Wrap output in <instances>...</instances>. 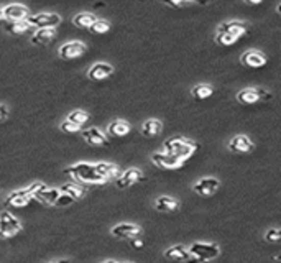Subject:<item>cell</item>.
Listing matches in <instances>:
<instances>
[{
  "label": "cell",
  "mask_w": 281,
  "mask_h": 263,
  "mask_svg": "<svg viewBox=\"0 0 281 263\" xmlns=\"http://www.w3.org/2000/svg\"><path fill=\"white\" fill-rule=\"evenodd\" d=\"M196 150H197V143L192 140H188V138H184V137H171L165 142V145H163V151L176 156L177 160H181L183 163L194 155Z\"/></svg>",
  "instance_id": "1"
},
{
  "label": "cell",
  "mask_w": 281,
  "mask_h": 263,
  "mask_svg": "<svg viewBox=\"0 0 281 263\" xmlns=\"http://www.w3.org/2000/svg\"><path fill=\"white\" fill-rule=\"evenodd\" d=\"M66 173L71 174L76 181L84 182V185H104V182H107L95 173L92 163H74L69 168H66Z\"/></svg>",
  "instance_id": "2"
},
{
  "label": "cell",
  "mask_w": 281,
  "mask_h": 263,
  "mask_svg": "<svg viewBox=\"0 0 281 263\" xmlns=\"http://www.w3.org/2000/svg\"><path fill=\"white\" fill-rule=\"evenodd\" d=\"M21 230V224L10 211L0 213V239H10Z\"/></svg>",
  "instance_id": "3"
},
{
  "label": "cell",
  "mask_w": 281,
  "mask_h": 263,
  "mask_svg": "<svg viewBox=\"0 0 281 263\" xmlns=\"http://www.w3.org/2000/svg\"><path fill=\"white\" fill-rule=\"evenodd\" d=\"M188 250L191 253V257H197L201 260H206V261L214 260L216 257H219V253H220L219 245L211 244V242H194Z\"/></svg>",
  "instance_id": "4"
},
{
  "label": "cell",
  "mask_w": 281,
  "mask_h": 263,
  "mask_svg": "<svg viewBox=\"0 0 281 263\" xmlns=\"http://www.w3.org/2000/svg\"><path fill=\"white\" fill-rule=\"evenodd\" d=\"M27 23L30 27H38V30L40 28H56L61 23V17L53 12H41V13H35V15H30L27 18Z\"/></svg>",
  "instance_id": "5"
},
{
  "label": "cell",
  "mask_w": 281,
  "mask_h": 263,
  "mask_svg": "<svg viewBox=\"0 0 281 263\" xmlns=\"http://www.w3.org/2000/svg\"><path fill=\"white\" fill-rule=\"evenodd\" d=\"M110 233L117 239H135L142 233V227L137 224H130V222H122L117 224L110 229Z\"/></svg>",
  "instance_id": "6"
},
{
  "label": "cell",
  "mask_w": 281,
  "mask_h": 263,
  "mask_svg": "<svg viewBox=\"0 0 281 263\" xmlns=\"http://www.w3.org/2000/svg\"><path fill=\"white\" fill-rule=\"evenodd\" d=\"M248 27L245 21H237V20H232V21H225V23H220L217 27L216 33H225V35H231L234 36L235 40H239L240 36H243L247 33Z\"/></svg>",
  "instance_id": "7"
},
{
  "label": "cell",
  "mask_w": 281,
  "mask_h": 263,
  "mask_svg": "<svg viewBox=\"0 0 281 263\" xmlns=\"http://www.w3.org/2000/svg\"><path fill=\"white\" fill-rule=\"evenodd\" d=\"M86 49H87V46L84 45V43L68 41L59 48V56H61L63 60H76V58L83 56L86 53Z\"/></svg>",
  "instance_id": "8"
},
{
  "label": "cell",
  "mask_w": 281,
  "mask_h": 263,
  "mask_svg": "<svg viewBox=\"0 0 281 263\" xmlns=\"http://www.w3.org/2000/svg\"><path fill=\"white\" fill-rule=\"evenodd\" d=\"M151 162L153 165H157L158 168H165V170H177V168L183 165L181 160H177L176 156L169 155V153H165V151L153 153Z\"/></svg>",
  "instance_id": "9"
},
{
  "label": "cell",
  "mask_w": 281,
  "mask_h": 263,
  "mask_svg": "<svg viewBox=\"0 0 281 263\" xmlns=\"http://www.w3.org/2000/svg\"><path fill=\"white\" fill-rule=\"evenodd\" d=\"M143 179V173L138 170V168H129L127 171H123L117 179V188L118 189H127L133 185H137L138 181Z\"/></svg>",
  "instance_id": "10"
},
{
  "label": "cell",
  "mask_w": 281,
  "mask_h": 263,
  "mask_svg": "<svg viewBox=\"0 0 281 263\" xmlns=\"http://www.w3.org/2000/svg\"><path fill=\"white\" fill-rule=\"evenodd\" d=\"M219 186L220 181L217 178H202L192 186V191L199 196H212L219 189Z\"/></svg>",
  "instance_id": "11"
},
{
  "label": "cell",
  "mask_w": 281,
  "mask_h": 263,
  "mask_svg": "<svg viewBox=\"0 0 281 263\" xmlns=\"http://www.w3.org/2000/svg\"><path fill=\"white\" fill-rule=\"evenodd\" d=\"M4 15H5V20L9 21H25L30 17V10L25 5L10 4L4 9Z\"/></svg>",
  "instance_id": "12"
},
{
  "label": "cell",
  "mask_w": 281,
  "mask_h": 263,
  "mask_svg": "<svg viewBox=\"0 0 281 263\" xmlns=\"http://www.w3.org/2000/svg\"><path fill=\"white\" fill-rule=\"evenodd\" d=\"M32 199L33 197L28 193V189H18V191H13L7 196L4 204L5 207H25Z\"/></svg>",
  "instance_id": "13"
},
{
  "label": "cell",
  "mask_w": 281,
  "mask_h": 263,
  "mask_svg": "<svg viewBox=\"0 0 281 263\" xmlns=\"http://www.w3.org/2000/svg\"><path fill=\"white\" fill-rule=\"evenodd\" d=\"M240 61L247 66V68H253V69H258V68H263L266 64V56L262 53V51H257V49H248L245 53L242 55Z\"/></svg>",
  "instance_id": "14"
},
{
  "label": "cell",
  "mask_w": 281,
  "mask_h": 263,
  "mask_svg": "<svg viewBox=\"0 0 281 263\" xmlns=\"http://www.w3.org/2000/svg\"><path fill=\"white\" fill-rule=\"evenodd\" d=\"M112 74H114V66H110L107 63H95L91 66V69L87 71V76L91 81H102V79H107Z\"/></svg>",
  "instance_id": "15"
},
{
  "label": "cell",
  "mask_w": 281,
  "mask_h": 263,
  "mask_svg": "<svg viewBox=\"0 0 281 263\" xmlns=\"http://www.w3.org/2000/svg\"><path fill=\"white\" fill-rule=\"evenodd\" d=\"M83 138L89 145H92V147H106L107 145V135L104 134V132H100L99 128H95V127L84 130Z\"/></svg>",
  "instance_id": "16"
},
{
  "label": "cell",
  "mask_w": 281,
  "mask_h": 263,
  "mask_svg": "<svg viewBox=\"0 0 281 263\" xmlns=\"http://www.w3.org/2000/svg\"><path fill=\"white\" fill-rule=\"evenodd\" d=\"M228 150L234 153H250L253 150V143L247 135H235L228 143Z\"/></svg>",
  "instance_id": "17"
},
{
  "label": "cell",
  "mask_w": 281,
  "mask_h": 263,
  "mask_svg": "<svg viewBox=\"0 0 281 263\" xmlns=\"http://www.w3.org/2000/svg\"><path fill=\"white\" fill-rule=\"evenodd\" d=\"M94 170L100 178H104L106 181L120 176V170H118V166L114 165V163H95Z\"/></svg>",
  "instance_id": "18"
},
{
  "label": "cell",
  "mask_w": 281,
  "mask_h": 263,
  "mask_svg": "<svg viewBox=\"0 0 281 263\" xmlns=\"http://www.w3.org/2000/svg\"><path fill=\"white\" fill-rule=\"evenodd\" d=\"M155 209L160 213H176L180 209V202L173 199L171 196H160L155 201Z\"/></svg>",
  "instance_id": "19"
},
{
  "label": "cell",
  "mask_w": 281,
  "mask_h": 263,
  "mask_svg": "<svg viewBox=\"0 0 281 263\" xmlns=\"http://www.w3.org/2000/svg\"><path fill=\"white\" fill-rule=\"evenodd\" d=\"M191 257L188 247L184 245H173L168 250H165V258L168 260H176V261H186Z\"/></svg>",
  "instance_id": "20"
},
{
  "label": "cell",
  "mask_w": 281,
  "mask_h": 263,
  "mask_svg": "<svg viewBox=\"0 0 281 263\" xmlns=\"http://www.w3.org/2000/svg\"><path fill=\"white\" fill-rule=\"evenodd\" d=\"M130 128H132V127H130L129 122H125V120H114V122L109 123L107 132H109L110 137L120 138V137L129 135V134H130Z\"/></svg>",
  "instance_id": "21"
},
{
  "label": "cell",
  "mask_w": 281,
  "mask_h": 263,
  "mask_svg": "<svg viewBox=\"0 0 281 263\" xmlns=\"http://www.w3.org/2000/svg\"><path fill=\"white\" fill-rule=\"evenodd\" d=\"M56 36V28H40L32 36L33 45H46Z\"/></svg>",
  "instance_id": "22"
},
{
  "label": "cell",
  "mask_w": 281,
  "mask_h": 263,
  "mask_svg": "<svg viewBox=\"0 0 281 263\" xmlns=\"http://www.w3.org/2000/svg\"><path fill=\"white\" fill-rule=\"evenodd\" d=\"M163 130V122L158 120V119H148L143 122L142 125V134L143 137H158Z\"/></svg>",
  "instance_id": "23"
},
{
  "label": "cell",
  "mask_w": 281,
  "mask_h": 263,
  "mask_svg": "<svg viewBox=\"0 0 281 263\" xmlns=\"http://www.w3.org/2000/svg\"><path fill=\"white\" fill-rule=\"evenodd\" d=\"M59 188H46V189H43L41 193H38L36 194L33 199H36V201H40V202H43V204H55L56 202V199L59 197Z\"/></svg>",
  "instance_id": "24"
},
{
  "label": "cell",
  "mask_w": 281,
  "mask_h": 263,
  "mask_svg": "<svg viewBox=\"0 0 281 263\" xmlns=\"http://www.w3.org/2000/svg\"><path fill=\"white\" fill-rule=\"evenodd\" d=\"M59 193L68 194L74 201H78V199H81V197H84L86 189L83 186L76 185V182H68V185H63L61 188H59Z\"/></svg>",
  "instance_id": "25"
},
{
  "label": "cell",
  "mask_w": 281,
  "mask_h": 263,
  "mask_svg": "<svg viewBox=\"0 0 281 263\" xmlns=\"http://www.w3.org/2000/svg\"><path fill=\"white\" fill-rule=\"evenodd\" d=\"M97 20V17L91 12H81L78 13L76 17L72 18V23L76 25L78 28H91L94 21Z\"/></svg>",
  "instance_id": "26"
},
{
  "label": "cell",
  "mask_w": 281,
  "mask_h": 263,
  "mask_svg": "<svg viewBox=\"0 0 281 263\" xmlns=\"http://www.w3.org/2000/svg\"><path fill=\"white\" fill-rule=\"evenodd\" d=\"M214 94V87L209 84H197L191 89V96L197 100H204L207 97H211Z\"/></svg>",
  "instance_id": "27"
},
{
  "label": "cell",
  "mask_w": 281,
  "mask_h": 263,
  "mask_svg": "<svg viewBox=\"0 0 281 263\" xmlns=\"http://www.w3.org/2000/svg\"><path fill=\"white\" fill-rule=\"evenodd\" d=\"M237 99H239V102H242V104H247V106H251L255 104V102L260 100V97H258V94L255 89H242L239 91V94H237Z\"/></svg>",
  "instance_id": "28"
},
{
  "label": "cell",
  "mask_w": 281,
  "mask_h": 263,
  "mask_svg": "<svg viewBox=\"0 0 281 263\" xmlns=\"http://www.w3.org/2000/svg\"><path fill=\"white\" fill-rule=\"evenodd\" d=\"M30 28V25L25 21H9V23L5 25V32L10 33V35H21L25 33Z\"/></svg>",
  "instance_id": "29"
},
{
  "label": "cell",
  "mask_w": 281,
  "mask_h": 263,
  "mask_svg": "<svg viewBox=\"0 0 281 263\" xmlns=\"http://www.w3.org/2000/svg\"><path fill=\"white\" fill-rule=\"evenodd\" d=\"M66 120H69L72 123H76V125L79 127H83L86 122H89V114L84 112V111H72L69 115H68V119Z\"/></svg>",
  "instance_id": "30"
},
{
  "label": "cell",
  "mask_w": 281,
  "mask_h": 263,
  "mask_svg": "<svg viewBox=\"0 0 281 263\" xmlns=\"http://www.w3.org/2000/svg\"><path fill=\"white\" fill-rule=\"evenodd\" d=\"M94 35H104V33H107L109 30H110V23L107 20H95L94 23H92V27L89 28Z\"/></svg>",
  "instance_id": "31"
},
{
  "label": "cell",
  "mask_w": 281,
  "mask_h": 263,
  "mask_svg": "<svg viewBox=\"0 0 281 263\" xmlns=\"http://www.w3.org/2000/svg\"><path fill=\"white\" fill-rule=\"evenodd\" d=\"M216 41L222 46H232L237 43V40L231 35H225V33H216Z\"/></svg>",
  "instance_id": "32"
},
{
  "label": "cell",
  "mask_w": 281,
  "mask_h": 263,
  "mask_svg": "<svg viewBox=\"0 0 281 263\" xmlns=\"http://www.w3.org/2000/svg\"><path fill=\"white\" fill-rule=\"evenodd\" d=\"M279 239H281V232L276 227L268 229V230H266V233H265L266 242H279Z\"/></svg>",
  "instance_id": "33"
},
{
  "label": "cell",
  "mask_w": 281,
  "mask_h": 263,
  "mask_svg": "<svg viewBox=\"0 0 281 263\" xmlns=\"http://www.w3.org/2000/svg\"><path fill=\"white\" fill-rule=\"evenodd\" d=\"M59 128H61V132H64V134H76V132H81V127L69 120H64L61 125H59Z\"/></svg>",
  "instance_id": "34"
},
{
  "label": "cell",
  "mask_w": 281,
  "mask_h": 263,
  "mask_svg": "<svg viewBox=\"0 0 281 263\" xmlns=\"http://www.w3.org/2000/svg\"><path fill=\"white\" fill-rule=\"evenodd\" d=\"M46 188H48V186L44 185V182H40V181H36V182H33L32 186H28L27 189H28V193L32 194V197H35L36 194H38V193H41L43 189H46Z\"/></svg>",
  "instance_id": "35"
},
{
  "label": "cell",
  "mask_w": 281,
  "mask_h": 263,
  "mask_svg": "<svg viewBox=\"0 0 281 263\" xmlns=\"http://www.w3.org/2000/svg\"><path fill=\"white\" fill-rule=\"evenodd\" d=\"M74 202V199L72 197H69L68 194H59V197L56 199V202H55V206H58V207H66V206H69V204H72Z\"/></svg>",
  "instance_id": "36"
},
{
  "label": "cell",
  "mask_w": 281,
  "mask_h": 263,
  "mask_svg": "<svg viewBox=\"0 0 281 263\" xmlns=\"http://www.w3.org/2000/svg\"><path fill=\"white\" fill-rule=\"evenodd\" d=\"M255 91H257L258 97H260V99H271V94H270L268 91L262 89V87H258V89H255Z\"/></svg>",
  "instance_id": "37"
},
{
  "label": "cell",
  "mask_w": 281,
  "mask_h": 263,
  "mask_svg": "<svg viewBox=\"0 0 281 263\" xmlns=\"http://www.w3.org/2000/svg\"><path fill=\"white\" fill-rule=\"evenodd\" d=\"M7 117H9V109H7L4 104H0V122L7 120Z\"/></svg>",
  "instance_id": "38"
},
{
  "label": "cell",
  "mask_w": 281,
  "mask_h": 263,
  "mask_svg": "<svg viewBox=\"0 0 281 263\" xmlns=\"http://www.w3.org/2000/svg\"><path fill=\"white\" fill-rule=\"evenodd\" d=\"M130 244H132L133 248H142V247H143V240L138 239V237H135V239H130Z\"/></svg>",
  "instance_id": "39"
},
{
  "label": "cell",
  "mask_w": 281,
  "mask_h": 263,
  "mask_svg": "<svg viewBox=\"0 0 281 263\" xmlns=\"http://www.w3.org/2000/svg\"><path fill=\"white\" fill-rule=\"evenodd\" d=\"M169 7H189L192 5V2H168Z\"/></svg>",
  "instance_id": "40"
},
{
  "label": "cell",
  "mask_w": 281,
  "mask_h": 263,
  "mask_svg": "<svg viewBox=\"0 0 281 263\" xmlns=\"http://www.w3.org/2000/svg\"><path fill=\"white\" fill-rule=\"evenodd\" d=\"M184 263H209V261H206V260H201V258H197V257H189Z\"/></svg>",
  "instance_id": "41"
},
{
  "label": "cell",
  "mask_w": 281,
  "mask_h": 263,
  "mask_svg": "<svg viewBox=\"0 0 281 263\" xmlns=\"http://www.w3.org/2000/svg\"><path fill=\"white\" fill-rule=\"evenodd\" d=\"M0 20H5V15H4V7H0Z\"/></svg>",
  "instance_id": "42"
},
{
  "label": "cell",
  "mask_w": 281,
  "mask_h": 263,
  "mask_svg": "<svg viewBox=\"0 0 281 263\" xmlns=\"http://www.w3.org/2000/svg\"><path fill=\"white\" fill-rule=\"evenodd\" d=\"M56 263H71L69 260H58Z\"/></svg>",
  "instance_id": "43"
},
{
  "label": "cell",
  "mask_w": 281,
  "mask_h": 263,
  "mask_svg": "<svg viewBox=\"0 0 281 263\" xmlns=\"http://www.w3.org/2000/svg\"><path fill=\"white\" fill-rule=\"evenodd\" d=\"M102 263H118V261H115V260H106V261H102Z\"/></svg>",
  "instance_id": "44"
},
{
  "label": "cell",
  "mask_w": 281,
  "mask_h": 263,
  "mask_svg": "<svg viewBox=\"0 0 281 263\" xmlns=\"http://www.w3.org/2000/svg\"><path fill=\"white\" fill-rule=\"evenodd\" d=\"M49 263H56V261H49Z\"/></svg>",
  "instance_id": "45"
},
{
  "label": "cell",
  "mask_w": 281,
  "mask_h": 263,
  "mask_svg": "<svg viewBox=\"0 0 281 263\" xmlns=\"http://www.w3.org/2000/svg\"><path fill=\"white\" fill-rule=\"evenodd\" d=\"M125 263H132V261H125Z\"/></svg>",
  "instance_id": "46"
}]
</instances>
